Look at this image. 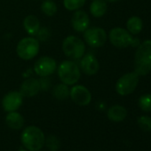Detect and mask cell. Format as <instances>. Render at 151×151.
<instances>
[{
  "label": "cell",
  "mask_w": 151,
  "mask_h": 151,
  "mask_svg": "<svg viewBox=\"0 0 151 151\" xmlns=\"http://www.w3.org/2000/svg\"><path fill=\"white\" fill-rule=\"evenodd\" d=\"M40 9L41 12L48 17L54 16L58 12V6L53 0H44L41 3Z\"/></svg>",
  "instance_id": "obj_21"
},
{
  "label": "cell",
  "mask_w": 151,
  "mask_h": 151,
  "mask_svg": "<svg viewBox=\"0 0 151 151\" xmlns=\"http://www.w3.org/2000/svg\"><path fill=\"white\" fill-rule=\"evenodd\" d=\"M108 118L112 122H122L127 116V110L121 105H114L108 109Z\"/></svg>",
  "instance_id": "obj_17"
},
{
  "label": "cell",
  "mask_w": 151,
  "mask_h": 151,
  "mask_svg": "<svg viewBox=\"0 0 151 151\" xmlns=\"http://www.w3.org/2000/svg\"><path fill=\"white\" fill-rule=\"evenodd\" d=\"M60 81L68 86L78 84L81 78V70L79 65L72 60L61 61L56 70Z\"/></svg>",
  "instance_id": "obj_3"
},
{
  "label": "cell",
  "mask_w": 151,
  "mask_h": 151,
  "mask_svg": "<svg viewBox=\"0 0 151 151\" xmlns=\"http://www.w3.org/2000/svg\"><path fill=\"white\" fill-rule=\"evenodd\" d=\"M35 37L39 42H46L51 37V31L47 27H40Z\"/></svg>",
  "instance_id": "obj_26"
},
{
  "label": "cell",
  "mask_w": 151,
  "mask_h": 151,
  "mask_svg": "<svg viewBox=\"0 0 151 151\" xmlns=\"http://www.w3.org/2000/svg\"><path fill=\"white\" fill-rule=\"evenodd\" d=\"M39 83H40L41 91H44V92L48 91L52 86V81H51L49 77L40 78H39Z\"/></svg>",
  "instance_id": "obj_27"
},
{
  "label": "cell",
  "mask_w": 151,
  "mask_h": 151,
  "mask_svg": "<svg viewBox=\"0 0 151 151\" xmlns=\"http://www.w3.org/2000/svg\"><path fill=\"white\" fill-rule=\"evenodd\" d=\"M56 60L50 56H42L34 64V72L40 78L50 77L57 70Z\"/></svg>",
  "instance_id": "obj_9"
},
{
  "label": "cell",
  "mask_w": 151,
  "mask_h": 151,
  "mask_svg": "<svg viewBox=\"0 0 151 151\" xmlns=\"http://www.w3.org/2000/svg\"><path fill=\"white\" fill-rule=\"evenodd\" d=\"M83 34L85 43L92 48L102 47L108 40L106 30L101 27H89Z\"/></svg>",
  "instance_id": "obj_7"
},
{
  "label": "cell",
  "mask_w": 151,
  "mask_h": 151,
  "mask_svg": "<svg viewBox=\"0 0 151 151\" xmlns=\"http://www.w3.org/2000/svg\"><path fill=\"white\" fill-rule=\"evenodd\" d=\"M108 38L112 45L116 48L123 49L131 46L133 37L128 32L127 29L121 27H116L110 29Z\"/></svg>",
  "instance_id": "obj_8"
},
{
  "label": "cell",
  "mask_w": 151,
  "mask_h": 151,
  "mask_svg": "<svg viewBox=\"0 0 151 151\" xmlns=\"http://www.w3.org/2000/svg\"><path fill=\"white\" fill-rule=\"evenodd\" d=\"M38 151H49V150H42V149H40V150H38Z\"/></svg>",
  "instance_id": "obj_31"
},
{
  "label": "cell",
  "mask_w": 151,
  "mask_h": 151,
  "mask_svg": "<svg viewBox=\"0 0 151 151\" xmlns=\"http://www.w3.org/2000/svg\"><path fill=\"white\" fill-rule=\"evenodd\" d=\"M106 1L109 2V3H116V2H118L120 0H106Z\"/></svg>",
  "instance_id": "obj_29"
},
{
  "label": "cell",
  "mask_w": 151,
  "mask_h": 151,
  "mask_svg": "<svg viewBox=\"0 0 151 151\" xmlns=\"http://www.w3.org/2000/svg\"><path fill=\"white\" fill-rule=\"evenodd\" d=\"M23 97L32 98L37 95L41 92L39 79L35 78H26L21 85L19 91Z\"/></svg>",
  "instance_id": "obj_14"
},
{
  "label": "cell",
  "mask_w": 151,
  "mask_h": 151,
  "mask_svg": "<svg viewBox=\"0 0 151 151\" xmlns=\"http://www.w3.org/2000/svg\"><path fill=\"white\" fill-rule=\"evenodd\" d=\"M143 29L142 20L138 16H132L126 22V29L128 32L133 36L138 35L141 32Z\"/></svg>",
  "instance_id": "obj_19"
},
{
  "label": "cell",
  "mask_w": 151,
  "mask_h": 151,
  "mask_svg": "<svg viewBox=\"0 0 151 151\" xmlns=\"http://www.w3.org/2000/svg\"><path fill=\"white\" fill-rule=\"evenodd\" d=\"M139 82V75L133 72H129L123 75L116 83V92L121 96H127L132 93L137 88Z\"/></svg>",
  "instance_id": "obj_6"
},
{
  "label": "cell",
  "mask_w": 151,
  "mask_h": 151,
  "mask_svg": "<svg viewBox=\"0 0 151 151\" xmlns=\"http://www.w3.org/2000/svg\"><path fill=\"white\" fill-rule=\"evenodd\" d=\"M140 44V40L137 37H133L132 38V44H131V46L132 47H138Z\"/></svg>",
  "instance_id": "obj_28"
},
{
  "label": "cell",
  "mask_w": 151,
  "mask_h": 151,
  "mask_svg": "<svg viewBox=\"0 0 151 151\" xmlns=\"http://www.w3.org/2000/svg\"><path fill=\"white\" fill-rule=\"evenodd\" d=\"M18 151H29V150H27V149L25 148V149H20V150H18Z\"/></svg>",
  "instance_id": "obj_30"
},
{
  "label": "cell",
  "mask_w": 151,
  "mask_h": 151,
  "mask_svg": "<svg viewBox=\"0 0 151 151\" xmlns=\"http://www.w3.org/2000/svg\"><path fill=\"white\" fill-rule=\"evenodd\" d=\"M69 90L70 88L68 87V86L60 82V84H57L53 86L52 93L56 100L65 101L68 98H69Z\"/></svg>",
  "instance_id": "obj_20"
},
{
  "label": "cell",
  "mask_w": 151,
  "mask_h": 151,
  "mask_svg": "<svg viewBox=\"0 0 151 151\" xmlns=\"http://www.w3.org/2000/svg\"><path fill=\"white\" fill-rule=\"evenodd\" d=\"M23 96L19 91H11L2 99L1 105L6 112L17 111L23 103Z\"/></svg>",
  "instance_id": "obj_11"
},
{
  "label": "cell",
  "mask_w": 151,
  "mask_h": 151,
  "mask_svg": "<svg viewBox=\"0 0 151 151\" xmlns=\"http://www.w3.org/2000/svg\"><path fill=\"white\" fill-rule=\"evenodd\" d=\"M139 126L146 132H151V117L148 116H141L137 119Z\"/></svg>",
  "instance_id": "obj_25"
},
{
  "label": "cell",
  "mask_w": 151,
  "mask_h": 151,
  "mask_svg": "<svg viewBox=\"0 0 151 151\" xmlns=\"http://www.w3.org/2000/svg\"><path fill=\"white\" fill-rule=\"evenodd\" d=\"M40 42L35 37H27L21 39L16 45L17 55L24 60L34 59L39 52Z\"/></svg>",
  "instance_id": "obj_5"
},
{
  "label": "cell",
  "mask_w": 151,
  "mask_h": 151,
  "mask_svg": "<svg viewBox=\"0 0 151 151\" xmlns=\"http://www.w3.org/2000/svg\"><path fill=\"white\" fill-rule=\"evenodd\" d=\"M23 28L27 34L30 37H35L40 29V22L38 18L33 14L27 15L23 20Z\"/></svg>",
  "instance_id": "obj_16"
},
{
  "label": "cell",
  "mask_w": 151,
  "mask_h": 151,
  "mask_svg": "<svg viewBox=\"0 0 151 151\" xmlns=\"http://www.w3.org/2000/svg\"><path fill=\"white\" fill-rule=\"evenodd\" d=\"M86 3V0H63V6L70 12L80 10Z\"/></svg>",
  "instance_id": "obj_22"
},
{
  "label": "cell",
  "mask_w": 151,
  "mask_h": 151,
  "mask_svg": "<svg viewBox=\"0 0 151 151\" xmlns=\"http://www.w3.org/2000/svg\"><path fill=\"white\" fill-rule=\"evenodd\" d=\"M71 26L76 32H85L90 27V18L87 13L82 10L75 11L71 17Z\"/></svg>",
  "instance_id": "obj_13"
},
{
  "label": "cell",
  "mask_w": 151,
  "mask_h": 151,
  "mask_svg": "<svg viewBox=\"0 0 151 151\" xmlns=\"http://www.w3.org/2000/svg\"><path fill=\"white\" fill-rule=\"evenodd\" d=\"M24 117L18 111L8 112L6 116V125L13 130H21L24 126Z\"/></svg>",
  "instance_id": "obj_15"
},
{
  "label": "cell",
  "mask_w": 151,
  "mask_h": 151,
  "mask_svg": "<svg viewBox=\"0 0 151 151\" xmlns=\"http://www.w3.org/2000/svg\"><path fill=\"white\" fill-rule=\"evenodd\" d=\"M90 13L95 18L103 17L108 11V4L106 0H93L90 5Z\"/></svg>",
  "instance_id": "obj_18"
},
{
  "label": "cell",
  "mask_w": 151,
  "mask_h": 151,
  "mask_svg": "<svg viewBox=\"0 0 151 151\" xmlns=\"http://www.w3.org/2000/svg\"><path fill=\"white\" fill-rule=\"evenodd\" d=\"M21 141L27 150L38 151L45 146V135L39 127L29 125L23 129L21 134Z\"/></svg>",
  "instance_id": "obj_2"
},
{
  "label": "cell",
  "mask_w": 151,
  "mask_h": 151,
  "mask_svg": "<svg viewBox=\"0 0 151 151\" xmlns=\"http://www.w3.org/2000/svg\"><path fill=\"white\" fill-rule=\"evenodd\" d=\"M139 109L144 112H151V93L141 95L138 100Z\"/></svg>",
  "instance_id": "obj_23"
},
{
  "label": "cell",
  "mask_w": 151,
  "mask_h": 151,
  "mask_svg": "<svg viewBox=\"0 0 151 151\" xmlns=\"http://www.w3.org/2000/svg\"><path fill=\"white\" fill-rule=\"evenodd\" d=\"M45 146H46L49 151H58L60 147V141L58 137L54 135H50L45 138Z\"/></svg>",
  "instance_id": "obj_24"
},
{
  "label": "cell",
  "mask_w": 151,
  "mask_h": 151,
  "mask_svg": "<svg viewBox=\"0 0 151 151\" xmlns=\"http://www.w3.org/2000/svg\"><path fill=\"white\" fill-rule=\"evenodd\" d=\"M79 68L81 72L87 76H94L100 70V62L93 53H85L80 59Z\"/></svg>",
  "instance_id": "obj_12"
},
{
  "label": "cell",
  "mask_w": 151,
  "mask_h": 151,
  "mask_svg": "<svg viewBox=\"0 0 151 151\" xmlns=\"http://www.w3.org/2000/svg\"><path fill=\"white\" fill-rule=\"evenodd\" d=\"M69 98L75 104L85 107L91 103L92 93L85 86L76 84L69 90Z\"/></svg>",
  "instance_id": "obj_10"
},
{
  "label": "cell",
  "mask_w": 151,
  "mask_h": 151,
  "mask_svg": "<svg viewBox=\"0 0 151 151\" xmlns=\"http://www.w3.org/2000/svg\"><path fill=\"white\" fill-rule=\"evenodd\" d=\"M134 72L139 77H144L151 72V40L139 44L134 54Z\"/></svg>",
  "instance_id": "obj_1"
},
{
  "label": "cell",
  "mask_w": 151,
  "mask_h": 151,
  "mask_svg": "<svg viewBox=\"0 0 151 151\" xmlns=\"http://www.w3.org/2000/svg\"><path fill=\"white\" fill-rule=\"evenodd\" d=\"M63 53L69 58V60H80L86 53V46L84 40L77 36H68L66 37L61 45Z\"/></svg>",
  "instance_id": "obj_4"
}]
</instances>
